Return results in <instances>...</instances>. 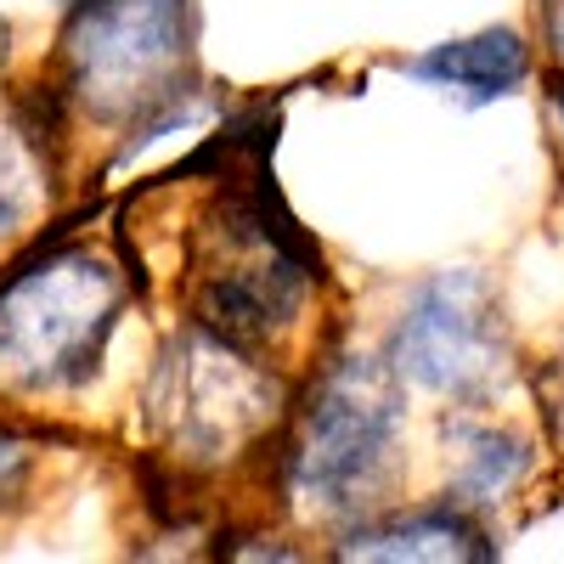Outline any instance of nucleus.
Segmentation results:
<instances>
[{
    "label": "nucleus",
    "mask_w": 564,
    "mask_h": 564,
    "mask_svg": "<svg viewBox=\"0 0 564 564\" xmlns=\"http://www.w3.org/2000/svg\"><path fill=\"white\" fill-rule=\"evenodd\" d=\"M282 491L305 513L350 520L384 497L401 430H406V384L390 361L339 356L316 372V384L294 395L282 417Z\"/></svg>",
    "instance_id": "obj_1"
},
{
    "label": "nucleus",
    "mask_w": 564,
    "mask_h": 564,
    "mask_svg": "<svg viewBox=\"0 0 564 564\" xmlns=\"http://www.w3.org/2000/svg\"><path fill=\"white\" fill-rule=\"evenodd\" d=\"M124 300L130 276L97 249L40 243L0 276V390H79L102 367Z\"/></svg>",
    "instance_id": "obj_2"
},
{
    "label": "nucleus",
    "mask_w": 564,
    "mask_h": 564,
    "mask_svg": "<svg viewBox=\"0 0 564 564\" xmlns=\"http://www.w3.org/2000/svg\"><path fill=\"white\" fill-rule=\"evenodd\" d=\"M193 45V0H79L63 12L57 85L68 108L102 124H135L186 85H198Z\"/></svg>",
    "instance_id": "obj_3"
},
{
    "label": "nucleus",
    "mask_w": 564,
    "mask_h": 564,
    "mask_svg": "<svg viewBox=\"0 0 564 564\" xmlns=\"http://www.w3.org/2000/svg\"><path fill=\"white\" fill-rule=\"evenodd\" d=\"M294 406L289 379L249 345L193 322L170 339L148 384V417L170 457L186 468H220L282 430Z\"/></svg>",
    "instance_id": "obj_4"
},
{
    "label": "nucleus",
    "mask_w": 564,
    "mask_h": 564,
    "mask_svg": "<svg viewBox=\"0 0 564 564\" xmlns=\"http://www.w3.org/2000/svg\"><path fill=\"white\" fill-rule=\"evenodd\" d=\"M384 361L401 384L446 401H480L502 379V334L475 271H441L401 305Z\"/></svg>",
    "instance_id": "obj_5"
},
{
    "label": "nucleus",
    "mask_w": 564,
    "mask_h": 564,
    "mask_svg": "<svg viewBox=\"0 0 564 564\" xmlns=\"http://www.w3.org/2000/svg\"><path fill=\"white\" fill-rule=\"evenodd\" d=\"M316 282H322V271L300 265L294 254L260 249V260L215 265L198 282L193 322H204V327H215V334L260 350V345H276L289 327H300Z\"/></svg>",
    "instance_id": "obj_6"
},
{
    "label": "nucleus",
    "mask_w": 564,
    "mask_h": 564,
    "mask_svg": "<svg viewBox=\"0 0 564 564\" xmlns=\"http://www.w3.org/2000/svg\"><path fill=\"white\" fill-rule=\"evenodd\" d=\"M395 68L417 85L452 90L468 108H480V102L513 97V90L531 79V45H525L520 29H480V34H463V40H441V45H430V52H417Z\"/></svg>",
    "instance_id": "obj_7"
},
{
    "label": "nucleus",
    "mask_w": 564,
    "mask_h": 564,
    "mask_svg": "<svg viewBox=\"0 0 564 564\" xmlns=\"http://www.w3.org/2000/svg\"><path fill=\"white\" fill-rule=\"evenodd\" d=\"M497 547L468 520V508H412V513H379L361 520L334 542V558H367V564H446V558H491Z\"/></svg>",
    "instance_id": "obj_8"
},
{
    "label": "nucleus",
    "mask_w": 564,
    "mask_h": 564,
    "mask_svg": "<svg viewBox=\"0 0 564 564\" xmlns=\"http://www.w3.org/2000/svg\"><path fill=\"white\" fill-rule=\"evenodd\" d=\"M40 97L0 102V238L29 231L45 209H52V148L63 135V119H34Z\"/></svg>",
    "instance_id": "obj_9"
},
{
    "label": "nucleus",
    "mask_w": 564,
    "mask_h": 564,
    "mask_svg": "<svg viewBox=\"0 0 564 564\" xmlns=\"http://www.w3.org/2000/svg\"><path fill=\"white\" fill-rule=\"evenodd\" d=\"M531 468V446L520 435H497V430H480L468 441L457 475H452V502L457 508H486V502H502L520 475Z\"/></svg>",
    "instance_id": "obj_10"
},
{
    "label": "nucleus",
    "mask_w": 564,
    "mask_h": 564,
    "mask_svg": "<svg viewBox=\"0 0 564 564\" xmlns=\"http://www.w3.org/2000/svg\"><path fill=\"white\" fill-rule=\"evenodd\" d=\"M29 468H34V441L23 430H12V423H0V502L23 491Z\"/></svg>",
    "instance_id": "obj_11"
},
{
    "label": "nucleus",
    "mask_w": 564,
    "mask_h": 564,
    "mask_svg": "<svg viewBox=\"0 0 564 564\" xmlns=\"http://www.w3.org/2000/svg\"><path fill=\"white\" fill-rule=\"evenodd\" d=\"M547 45H553V57L564 68V0H547Z\"/></svg>",
    "instance_id": "obj_12"
},
{
    "label": "nucleus",
    "mask_w": 564,
    "mask_h": 564,
    "mask_svg": "<svg viewBox=\"0 0 564 564\" xmlns=\"http://www.w3.org/2000/svg\"><path fill=\"white\" fill-rule=\"evenodd\" d=\"M52 7H57V12H68V7H79V0H52Z\"/></svg>",
    "instance_id": "obj_13"
}]
</instances>
